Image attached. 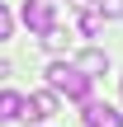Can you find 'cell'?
Returning a JSON list of instances; mask_svg holds the SVG:
<instances>
[{
  "label": "cell",
  "instance_id": "obj_1",
  "mask_svg": "<svg viewBox=\"0 0 123 127\" xmlns=\"http://www.w3.org/2000/svg\"><path fill=\"white\" fill-rule=\"evenodd\" d=\"M47 90H52V94H66V99H76V104H85V99H90V75L76 71V66H66V61H52V66H47Z\"/></svg>",
  "mask_w": 123,
  "mask_h": 127
},
{
  "label": "cell",
  "instance_id": "obj_2",
  "mask_svg": "<svg viewBox=\"0 0 123 127\" xmlns=\"http://www.w3.org/2000/svg\"><path fill=\"white\" fill-rule=\"evenodd\" d=\"M19 19L28 24V33H47V28L57 24V5H52V0H24Z\"/></svg>",
  "mask_w": 123,
  "mask_h": 127
},
{
  "label": "cell",
  "instance_id": "obj_3",
  "mask_svg": "<svg viewBox=\"0 0 123 127\" xmlns=\"http://www.w3.org/2000/svg\"><path fill=\"white\" fill-rule=\"evenodd\" d=\"M52 113H57V94H52V90H38V94L24 99V113H19V118H28V123H47Z\"/></svg>",
  "mask_w": 123,
  "mask_h": 127
},
{
  "label": "cell",
  "instance_id": "obj_4",
  "mask_svg": "<svg viewBox=\"0 0 123 127\" xmlns=\"http://www.w3.org/2000/svg\"><path fill=\"white\" fill-rule=\"evenodd\" d=\"M85 127H123V113L114 104H95L85 99Z\"/></svg>",
  "mask_w": 123,
  "mask_h": 127
},
{
  "label": "cell",
  "instance_id": "obj_5",
  "mask_svg": "<svg viewBox=\"0 0 123 127\" xmlns=\"http://www.w3.org/2000/svg\"><path fill=\"white\" fill-rule=\"evenodd\" d=\"M76 71H85V75L95 80V75H104V71H109V57H104L100 47H85V52L76 57Z\"/></svg>",
  "mask_w": 123,
  "mask_h": 127
},
{
  "label": "cell",
  "instance_id": "obj_6",
  "mask_svg": "<svg viewBox=\"0 0 123 127\" xmlns=\"http://www.w3.org/2000/svg\"><path fill=\"white\" fill-rule=\"evenodd\" d=\"M24 113V94H14V90H5L0 94V123H14Z\"/></svg>",
  "mask_w": 123,
  "mask_h": 127
},
{
  "label": "cell",
  "instance_id": "obj_7",
  "mask_svg": "<svg viewBox=\"0 0 123 127\" xmlns=\"http://www.w3.org/2000/svg\"><path fill=\"white\" fill-rule=\"evenodd\" d=\"M43 47H47V52H66V47H71V33H66V28H57V24H52V28H47V33H43Z\"/></svg>",
  "mask_w": 123,
  "mask_h": 127
},
{
  "label": "cell",
  "instance_id": "obj_8",
  "mask_svg": "<svg viewBox=\"0 0 123 127\" xmlns=\"http://www.w3.org/2000/svg\"><path fill=\"white\" fill-rule=\"evenodd\" d=\"M100 24H104V14H95V9H85V14H81V33H85V38H95V33H100Z\"/></svg>",
  "mask_w": 123,
  "mask_h": 127
},
{
  "label": "cell",
  "instance_id": "obj_9",
  "mask_svg": "<svg viewBox=\"0 0 123 127\" xmlns=\"http://www.w3.org/2000/svg\"><path fill=\"white\" fill-rule=\"evenodd\" d=\"M100 14L104 19H123V0H100Z\"/></svg>",
  "mask_w": 123,
  "mask_h": 127
},
{
  "label": "cell",
  "instance_id": "obj_10",
  "mask_svg": "<svg viewBox=\"0 0 123 127\" xmlns=\"http://www.w3.org/2000/svg\"><path fill=\"white\" fill-rule=\"evenodd\" d=\"M9 33H14V19H9V9H5V5H0V42H5V38H9Z\"/></svg>",
  "mask_w": 123,
  "mask_h": 127
},
{
  "label": "cell",
  "instance_id": "obj_11",
  "mask_svg": "<svg viewBox=\"0 0 123 127\" xmlns=\"http://www.w3.org/2000/svg\"><path fill=\"white\" fill-rule=\"evenodd\" d=\"M71 5H76V9H90V0H71Z\"/></svg>",
  "mask_w": 123,
  "mask_h": 127
},
{
  "label": "cell",
  "instance_id": "obj_12",
  "mask_svg": "<svg viewBox=\"0 0 123 127\" xmlns=\"http://www.w3.org/2000/svg\"><path fill=\"white\" fill-rule=\"evenodd\" d=\"M5 75H9V61H0V80H5Z\"/></svg>",
  "mask_w": 123,
  "mask_h": 127
}]
</instances>
